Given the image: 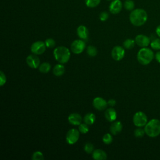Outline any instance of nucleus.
Masks as SVG:
<instances>
[{
	"label": "nucleus",
	"mask_w": 160,
	"mask_h": 160,
	"mask_svg": "<svg viewBox=\"0 0 160 160\" xmlns=\"http://www.w3.org/2000/svg\"><path fill=\"white\" fill-rule=\"evenodd\" d=\"M65 72V68L64 65L61 64H56L52 69V72L56 76H61Z\"/></svg>",
	"instance_id": "obj_19"
},
{
	"label": "nucleus",
	"mask_w": 160,
	"mask_h": 160,
	"mask_svg": "<svg viewBox=\"0 0 160 160\" xmlns=\"http://www.w3.org/2000/svg\"><path fill=\"white\" fill-rule=\"evenodd\" d=\"M86 51H87V54H88V56H91V57L96 56L97 55V53H98V51H97L96 48H95L93 46H89L87 48Z\"/></svg>",
	"instance_id": "obj_23"
},
{
	"label": "nucleus",
	"mask_w": 160,
	"mask_h": 160,
	"mask_svg": "<svg viewBox=\"0 0 160 160\" xmlns=\"http://www.w3.org/2000/svg\"><path fill=\"white\" fill-rule=\"evenodd\" d=\"M55 59L61 64L66 63L71 56L69 49L65 46H58L53 51Z\"/></svg>",
	"instance_id": "obj_4"
},
{
	"label": "nucleus",
	"mask_w": 160,
	"mask_h": 160,
	"mask_svg": "<svg viewBox=\"0 0 160 160\" xmlns=\"http://www.w3.org/2000/svg\"><path fill=\"white\" fill-rule=\"evenodd\" d=\"M79 131L82 134H86L89 131V127L88 125L86 123L84 124H80L79 125Z\"/></svg>",
	"instance_id": "obj_31"
},
{
	"label": "nucleus",
	"mask_w": 160,
	"mask_h": 160,
	"mask_svg": "<svg viewBox=\"0 0 160 160\" xmlns=\"http://www.w3.org/2000/svg\"><path fill=\"white\" fill-rule=\"evenodd\" d=\"M144 134H145L144 129H142L140 128L136 129L134 131V135L136 138H142L144 136Z\"/></svg>",
	"instance_id": "obj_30"
},
{
	"label": "nucleus",
	"mask_w": 160,
	"mask_h": 160,
	"mask_svg": "<svg viewBox=\"0 0 160 160\" xmlns=\"http://www.w3.org/2000/svg\"><path fill=\"white\" fill-rule=\"evenodd\" d=\"M68 122L74 126L79 125L82 121V117L78 113H72L68 116Z\"/></svg>",
	"instance_id": "obj_14"
},
{
	"label": "nucleus",
	"mask_w": 160,
	"mask_h": 160,
	"mask_svg": "<svg viewBox=\"0 0 160 160\" xmlns=\"http://www.w3.org/2000/svg\"><path fill=\"white\" fill-rule=\"evenodd\" d=\"M151 47L154 50H160V39L156 38L154 39L150 43Z\"/></svg>",
	"instance_id": "obj_25"
},
{
	"label": "nucleus",
	"mask_w": 160,
	"mask_h": 160,
	"mask_svg": "<svg viewBox=\"0 0 160 160\" xmlns=\"http://www.w3.org/2000/svg\"><path fill=\"white\" fill-rule=\"evenodd\" d=\"M26 63L29 67L36 69L40 65V59L36 54H31L26 58Z\"/></svg>",
	"instance_id": "obj_11"
},
{
	"label": "nucleus",
	"mask_w": 160,
	"mask_h": 160,
	"mask_svg": "<svg viewBox=\"0 0 160 160\" xmlns=\"http://www.w3.org/2000/svg\"><path fill=\"white\" fill-rule=\"evenodd\" d=\"M109 18V14L107 12H102L100 14H99V19L101 21H106Z\"/></svg>",
	"instance_id": "obj_34"
},
{
	"label": "nucleus",
	"mask_w": 160,
	"mask_h": 160,
	"mask_svg": "<svg viewBox=\"0 0 160 160\" xmlns=\"http://www.w3.org/2000/svg\"><path fill=\"white\" fill-rule=\"evenodd\" d=\"M155 59L156 60L159 62L160 63V51H158L156 54H155Z\"/></svg>",
	"instance_id": "obj_36"
},
{
	"label": "nucleus",
	"mask_w": 160,
	"mask_h": 160,
	"mask_svg": "<svg viewBox=\"0 0 160 160\" xmlns=\"http://www.w3.org/2000/svg\"><path fill=\"white\" fill-rule=\"evenodd\" d=\"M112 137L109 133L105 134L102 137V141L106 144H109L112 142Z\"/></svg>",
	"instance_id": "obj_27"
},
{
	"label": "nucleus",
	"mask_w": 160,
	"mask_h": 160,
	"mask_svg": "<svg viewBox=\"0 0 160 160\" xmlns=\"http://www.w3.org/2000/svg\"><path fill=\"white\" fill-rule=\"evenodd\" d=\"M135 43V40L132 39H127L123 42V46L127 49H130L134 46Z\"/></svg>",
	"instance_id": "obj_22"
},
{
	"label": "nucleus",
	"mask_w": 160,
	"mask_h": 160,
	"mask_svg": "<svg viewBox=\"0 0 160 160\" xmlns=\"http://www.w3.org/2000/svg\"><path fill=\"white\" fill-rule=\"evenodd\" d=\"M51 64L48 62H43L39 66V70L41 72L47 73L50 71Z\"/></svg>",
	"instance_id": "obj_21"
},
{
	"label": "nucleus",
	"mask_w": 160,
	"mask_h": 160,
	"mask_svg": "<svg viewBox=\"0 0 160 160\" xmlns=\"http://www.w3.org/2000/svg\"><path fill=\"white\" fill-rule=\"evenodd\" d=\"M95 119H96L95 115L92 112H89L86 114L83 118V121L84 123L87 124L88 125H92L94 122Z\"/></svg>",
	"instance_id": "obj_20"
},
{
	"label": "nucleus",
	"mask_w": 160,
	"mask_h": 160,
	"mask_svg": "<svg viewBox=\"0 0 160 160\" xmlns=\"http://www.w3.org/2000/svg\"><path fill=\"white\" fill-rule=\"evenodd\" d=\"M84 150L88 154H90L94 151V146L91 142H87L84 144Z\"/></svg>",
	"instance_id": "obj_28"
},
{
	"label": "nucleus",
	"mask_w": 160,
	"mask_h": 160,
	"mask_svg": "<svg viewBox=\"0 0 160 160\" xmlns=\"http://www.w3.org/2000/svg\"><path fill=\"white\" fill-rule=\"evenodd\" d=\"M125 54V51L124 49L120 46H116L114 47L111 51V56L112 58L115 61H120L121 60Z\"/></svg>",
	"instance_id": "obj_9"
},
{
	"label": "nucleus",
	"mask_w": 160,
	"mask_h": 160,
	"mask_svg": "<svg viewBox=\"0 0 160 160\" xmlns=\"http://www.w3.org/2000/svg\"><path fill=\"white\" fill-rule=\"evenodd\" d=\"M93 106L99 111H102L105 109L108 106V102L104 99L101 97H97L93 99Z\"/></svg>",
	"instance_id": "obj_12"
},
{
	"label": "nucleus",
	"mask_w": 160,
	"mask_h": 160,
	"mask_svg": "<svg viewBox=\"0 0 160 160\" xmlns=\"http://www.w3.org/2000/svg\"><path fill=\"white\" fill-rule=\"evenodd\" d=\"M86 44L82 40L77 39L74 41L71 45V50L74 54H80L85 49Z\"/></svg>",
	"instance_id": "obj_7"
},
{
	"label": "nucleus",
	"mask_w": 160,
	"mask_h": 160,
	"mask_svg": "<svg viewBox=\"0 0 160 160\" xmlns=\"http://www.w3.org/2000/svg\"><path fill=\"white\" fill-rule=\"evenodd\" d=\"M122 8V2L120 0H114L109 5V11L112 14H118Z\"/></svg>",
	"instance_id": "obj_13"
},
{
	"label": "nucleus",
	"mask_w": 160,
	"mask_h": 160,
	"mask_svg": "<svg viewBox=\"0 0 160 160\" xmlns=\"http://www.w3.org/2000/svg\"><path fill=\"white\" fill-rule=\"evenodd\" d=\"M129 20L135 26H141L145 24L148 20V14L143 9H133L129 14Z\"/></svg>",
	"instance_id": "obj_1"
},
{
	"label": "nucleus",
	"mask_w": 160,
	"mask_h": 160,
	"mask_svg": "<svg viewBox=\"0 0 160 160\" xmlns=\"http://www.w3.org/2000/svg\"><path fill=\"white\" fill-rule=\"evenodd\" d=\"M154 57L153 51L148 48H142L137 54L138 62L142 65L149 64Z\"/></svg>",
	"instance_id": "obj_3"
},
{
	"label": "nucleus",
	"mask_w": 160,
	"mask_h": 160,
	"mask_svg": "<svg viewBox=\"0 0 160 160\" xmlns=\"http://www.w3.org/2000/svg\"><path fill=\"white\" fill-rule=\"evenodd\" d=\"M79 131L76 129H71L66 134V140L68 144L71 145L75 144L79 139Z\"/></svg>",
	"instance_id": "obj_6"
},
{
	"label": "nucleus",
	"mask_w": 160,
	"mask_h": 160,
	"mask_svg": "<svg viewBox=\"0 0 160 160\" xmlns=\"http://www.w3.org/2000/svg\"><path fill=\"white\" fill-rule=\"evenodd\" d=\"M45 44L48 48H53L56 44V42L53 39L48 38L45 41Z\"/></svg>",
	"instance_id": "obj_32"
},
{
	"label": "nucleus",
	"mask_w": 160,
	"mask_h": 160,
	"mask_svg": "<svg viewBox=\"0 0 160 160\" xmlns=\"http://www.w3.org/2000/svg\"><path fill=\"white\" fill-rule=\"evenodd\" d=\"M145 133L150 138H156L160 134V121L152 119L144 126Z\"/></svg>",
	"instance_id": "obj_2"
},
{
	"label": "nucleus",
	"mask_w": 160,
	"mask_h": 160,
	"mask_svg": "<svg viewBox=\"0 0 160 160\" xmlns=\"http://www.w3.org/2000/svg\"><path fill=\"white\" fill-rule=\"evenodd\" d=\"M122 123L120 121H115L111 125L109 130L111 134H112L113 135H117L122 131Z\"/></svg>",
	"instance_id": "obj_16"
},
{
	"label": "nucleus",
	"mask_w": 160,
	"mask_h": 160,
	"mask_svg": "<svg viewBox=\"0 0 160 160\" xmlns=\"http://www.w3.org/2000/svg\"><path fill=\"white\" fill-rule=\"evenodd\" d=\"M101 0H85L86 6L88 8H95L99 5Z\"/></svg>",
	"instance_id": "obj_26"
},
{
	"label": "nucleus",
	"mask_w": 160,
	"mask_h": 160,
	"mask_svg": "<svg viewBox=\"0 0 160 160\" xmlns=\"http://www.w3.org/2000/svg\"><path fill=\"white\" fill-rule=\"evenodd\" d=\"M107 1H111V0H107Z\"/></svg>",
	"instance_id": "obj_38"
},
{
	"label": "nucleus",
	"mask_w": 160,
	"mask_h": 160,
	"mask_svg": "<svg viewBox=\"0 0 160 160\" xmlns=\"http://www.w3.org/2000/svg\"><path fill=\"white\" fill-rule=\"evenodd\" d=\"M6 82V77L5 74L1 71H0V86H2Z\"/></svg>",
	"instance_id": "obj_33"
},
{
	"label": "nucleus",
	"mask_w": 160,
	"mask_h": 160,
	"mask_svg": "<svg viewBox=\"0 0 160 160\" xmlns=\"http://www.w3.org/2000/svg\"><path fill=\"white\" fill-rule=\"evenodd\" d=\"M105 118L109 122H112L116 119L117 113L114 108H110L106 110L104 112Z\"/></svg>",
	"instance_id": "obj_15"
},
{
	"label": "nucleus",
	"mask_w": 160,
	"mask_h": 160,
	"mask_svg": "<svg viewBox=\"0 0 160 160\" xmlns=\"http://www.w3.org/2000/svg\"><path fill=\"white\" fill-rule=\"evenodd\" d=\"M32 160H42L44 159L43 154L40 151H36L32 155Z\"/></svg>",
	"instance_id": "obj_29"
},
{
	"label": "nucleus",
	"mask_w": 160,
	"mask_h": 160,
	"mask_svg": "<svg viewBox=\"0 0 160 160\" xmlns=\"http://www.w3.org/2000/svg\"><path fill=\"white\" fill-rule=\"evenodd\" d=\"M132 121L134 124L138 128L145 126L148 122L146 114L142 111H138L134 114Z\"/></svg>",
	"instance_id": "obj_5"
},
{
	"label": "nucleus",
	"mask_w": 160,
	"mask_h": 160,
	"mask_svg": "<svg viewBox=\"0 0 160 160\" xmlns=\"http://www.w3.org/2000/svg\"><path fill=\"white\" fill-rule=\"evenodd\" d=\"M46 46L45 42L38 41L32 43L31 47V50L33 54L36 55H39L44 52V51H46Z\"/></svg>",
	"instance_id": "obj_8"
},
{
	"label": "nucleus",
	"mask_w": 160,
	"mask_h": 160,
	"mask_svg": "<svg viewBox=\"0 0 160 160\" xmlns=\"http://www.w3.org/2000/svg\"><path fill=\"white\" fill-rule=\"evenodd\" d=\"M116 104V101L114 99H110L108 100V105L110 106H114Z\"/></svg>",
	"instance_id": "obj_35"
},
{
	"label": "nucleus",
	"mask_w": 160,
	"mask_h": 160,
	"mask_svg": "<svg viewBox=\"0 0 160 160\" xmlns=\"http://www.w3.org/2000/svg\"><path fill=\"white\" fill-rule=\"evenodd\" d=\"M156 33L160 38V25H159L156 28Z\"/></svg>",
	"instance_id": "obj_37"
},
{
	"label": "nucleus",
	"mask_w": 160,
	"mask_h": 160,
	"mask_svg": "<svg viewBox=\"0 0 160 160\" xmlns=\"http://www.w3.org/2000/svg\"><path fill=\"white\" fill-rule=\"evenodd\" d=\"M135 42L139 46L145 48L151 43V39L147 36L144 34H139L135 38Z\"/></svg>",
	"instance_id": "obj_10"
},
{
	"label": "nucleus",
	"mask_w": 160,
	"mask_h": 160,
	"mask_svg": "<svg viewBox=\"0 0 160 160\" xmlns=\"http://www.w3.org/2000/svg\"><path fill=\"white\" fill-rule=\"evenodd\" d=\"M92 157L95 160H105L107 159V154L103 150L97 149L92 152Z\"/></svg>",
	"instance_id": "obj_17"
},
{
	"label": "nucleus",
	"mask_w": 160,
	"mask_h": 160,
	"mask_svg": "<svg viewBox=\"0 0 160 160\" xmlns=\"http://www.w3.org/2000/svg\"><path fill=\"white\" fill-rule=\"evenodd\" d=\"M124 7L128 11H132L134 8V2L132 0H126L124 2Z\"/></svg>",
	"instance_id": "obj_24"
},
{
	"label": "nucleus",
	"mask_w": 160,
	"mask_h": 160,
	"mask_svg": "<svg viewBox=\"0 0 160 160\" xmlns=\"http://www.w3.org/2000/svg\"><path fill=\"white\" fill-rule=\"evenodd\" d=\"M77 34L79 38L82 39H86L88 38L89 31L86 26L81 25L77 28Z\"/></svg>",
	"instance_id": "obj_18"
}]
</instances>
